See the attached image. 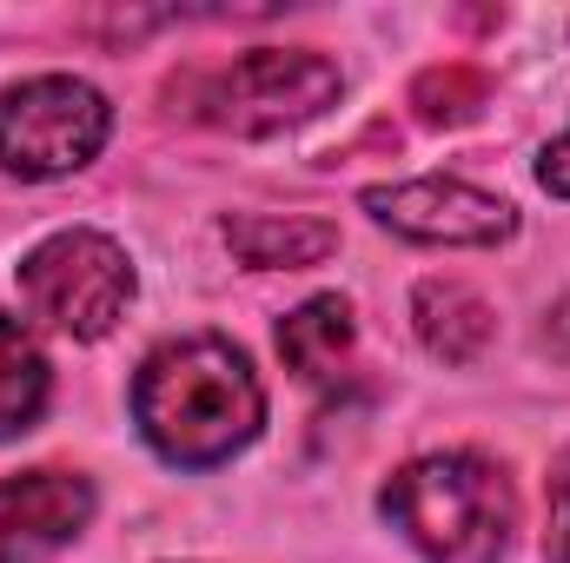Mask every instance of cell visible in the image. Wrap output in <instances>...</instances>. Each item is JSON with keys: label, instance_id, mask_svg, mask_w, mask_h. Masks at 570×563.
<instances>
[{"label": "cell", "instance_id": "cell-4", "mask_svg": "<svg viewBox=\"0 0 570 563\" xmlns=\"http://www.w3.org/2000/svg\"><path fill=\"white\" fill-rule=\"evenodd\" d=\"M13 279L27 312L67 338H107L134 298V266L107 233H53L20 259Z\"/></svg>", "mask_w": 570, "mask_h": 563}, {"label": "cell", "instance_id": "cell-6", "mask_svg": "<svg viewBox=\"0 0 570 563\" xmlns=\"http://www.w3.org/2000/svg\"><path fill=\"white\" fill-rule=\"evenodd\" d=\"M365 213L405 239H425V246H498L518 233V213L498 192H478V186L438 179V172L405 179V186H372Z\"/></svg>", "mask_w": 570, "mask_h": 563}, {"label": "cell", "instance_id": "cell-3", "mask_svg": "<svg viewBox=\"0 0 570 563\" xmlns=\"http://www.w3.org/2000/svg\"><path fill=\"white\" fill-rule=\"evenodd\" d=\"M338 87H345L338 67L318 47H253L233 67L173 80L166 93L186 100L193 120L259 140V134H279V127H298V120L325 113L338 100Z\"/></svg>", "mask_w": 570, "mask_h": 563}, {"label": "cell", "instance_id": "cell-7", "mask_svg": "<svg viewBox=\"0 0 570 563\" xmlns=\"http://www.w3.org/2000/svg\"><path fill=\"white\" fill-rule=\"evenodd\" d=\"M94 517V484L73 471H27L0 484V563H40Z\"/></svg>", "mask_w": 570, "mask_h": 563}, {"label": "cell", "instance_id": "cell-14", "mask_svg": "<svg viewBox=\"0 0 570 563\" xmlns=\"http://www.w3.org/2000/svg\"><path fill=\"white\" fill-rule=\"evenodd\" d=\"M538 179H544V192L570 199V134H564V140L544 146V159H538Z\"/></svg>", "mask_w": 570, "mask_h": 563}, {"label": "cell", "instance_id": "cell-2", "mask_svg": "<svg viewBox=\"0 0 570 563\" xmlns=\"http://www.w3.org/2000/svg\"><path fill=\"white\" fill-rule=\"evenodd\" d=\"M379 504L431 563H498L511 551V524H518L511 477L471 451L412 457Z\"/></svg>", "mask_w": 570, "mask_h": 563}, {"label": "cell", "instance_id": "cell-5", "mask_svg": "<svg viewBox=\"0 0 570 563\" xmlns=\"http://www.w3.org/2000/svg\"><path fill=\"white\" fill-rule=\"evenodd\" d=\"M114 134V107L73 80V73H40L0 93V166L20 179H60L80 172Z\"/></svg>", "mask_w": 570, "mask_h": 563}, {"label": "cell", "instance_id": "cell-1", "mask_svg": "<svg viewBox=\"0 0 570 563\" xmlns=\"http://www.w3.org/2000/svg\"><path fill=\"white\" fill-rule=\"evenodd\" d=\"M134 424L166 464L206 471L226 464L233 451H246L266 424V392L259 372L246 365L239 345L199 332V338H173L159 345L134 378Z\"/></svg>", "mask_w": 570, "mask_h": 563}, {"label": "cell", "instance_id": "cell-11", "mask_svg": "<svg viewBox=\"0 0 570 563\" xmlns=\"http://www.w3.org/2000/svg\"><path fill=\"white\" fill-rule=\"evenodd\" d=\"M47 358L40 345L20 332V318H0V437L33 431V418L47 412Z\"/></svg>", "mask_w": 570, "mask_h": 563}, {"label": "cell", "instance_id": "cell-8", "mask_svg": "<svg viewBox=\"0 0 570 563\" xmlns=\"http://www.w3.org/2000/svg\"><path fill=\"white\" fill-rule=\"evenodd\" d=\"M226 246L239 266H259V273H298V266H318L325 253H338V226L325 219H298V213H233L226 226Z\"/></svg>", "mask_w": 570, "mask_h": 563}, {"label": "cell", "instance_id": "cell-9", "mask_svg": "<svg viewBox=\"0 0 570 563\" xmlns=\"http://www.w3.org/2000/svg\"><path fill=\"white\" fill-rule=\"evenodd\" d=\"M352 305L345 298H305L292 318L279 325V358L305 378V385H318V392H332L338 378H345V365H352Z\"/></svg>", "mask_w": 570, "mask_h": 563}, {"label": "cell", "instance_id": "cell-10", "mask_svg": "<svg viewBox=\"0 0 570 563\" xmlns=\"http://www.w3.org/2000/svg\"><path fill=\"white\" fill-rule=\"evenodd\" d=\"M412 318H419L425 352L431 358H444V365H471V358L491 345V332H498L491 305H484L471 285H458V279H425L419 285Z\"/></svg>", "mask_w": 570, "mask_h": 563}, {"label": "cell", "instance_id": "cell-12", "mask_svg": "<svg viewBox=\"0 0 570 563\" xmlns=\"http://www.w3.org/2000/svg\"><path fill=\"white\" fill-rule=\"evenodd\" d=\"M412 107L425 127H464L491 107V73L471 67V60H444V67H425L412 80Z\"/></svg>", "mask_w": 570, "mask_h": 563}, {"label": "cell", "instance_id": "cell-13", "mask_svg": "<svg viewBox=\"0 0 570 563\" xmlns=\"http://www.w3.org/2000/svg\"><path fill=\"white\" fill-rule=\"evenodd\" d=\"M544 557L570 563V451L551 464V531H544Z\"/></svg>", "mask_w": 570, "mask_h": 563}]
</instances>
